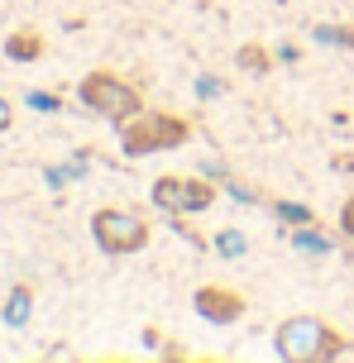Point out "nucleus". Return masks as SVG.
Masks as SVG:
<instances>
[{
	"instance_id": "nucleus-13",
	"label": "nucleus",
	"mask_w": 354,
	"mask_h": 363,
	"mask_svg": "<svg viewBox=\"0 0 354 363\" xmlns=\"http://www.w3.org/2000/svg\"><path fill=\"white\" fill-rule=\"evenodd\" d=\"M216 249H221L225 258H235V254H244V249H249V239H244L240 230H221V239H216Z\"/></svg>"
},
{
	"instance_id": "nucleus-5",
	"label": "nucleus",
	"mask_w": 354,
	"mask_h": 363,
	"mask_svg": "<svg viewBox=\"0 0 354 363\" xmlns=\"http://www.w3.org/2000/svg\"><path fill=\"white\" fill-rule=\"evenodd\" d=\"M149 201L158 206V211H168V216H197V211H206L211 201H216V182L206 177H177V172H168V177H158L149 186Z\"/></svg>"
},
{
	"instance_id": "nucleus-15",
	"label": "nucleus",
	"mask_w": 354,
	"mask_h": 363,
	"mask_svg": "<svg viewBox=\"0 0 354 363\" xmlns=\"http://www.w3.org/2000/svg\"><path fill=\"white\" fill-rule=\"evenodd\" d=\"M340 235H345V239L354 244V196L345 201V206H340Z\"/></svg>"
},
{
	"instance_id": "nucleus-14",
	"label": "nucleus",
	"mask_w": 354,
	"mask_h": 363,
	"mask_svg": "<svg viewBox=\"0 0 354 363\" xmlns=\"http://www.w3.org/2000/svg\"><path fill=\"white\" fill-rule=\"evenodd\" d=\"M29 106L43 110V115H53V110H62V101H57L53 91H29Z\"/></svg>"
},
{
	"instance_id": "nucleus-6",
	"label": "nucleus",
	"mask_w": 354,
	"mask_h": 363,
	"mask_svg": "<svg viewBox=\"0 0 354 363\" xmlns=\"http://www.w3.org/2000/svg\"><path fill=\"white\" fill-rule=\"evenodd\" d=\"M192 306H197V315H201V320H211V325H235L244 311H249V301H244V296H240L235 287L206 282V287H197Z\"/></svg>"
},
{
	"instance_id": "nucleus-10",
	"label": "nucleus",
	"mask_w": 354,
	"mask_h": 363,
	"mask_svg": "<svg viewBox=\"0 0 354 363\" xmlns=\"http://www.w3.org/2000/svg\"><path fill=\"white\" fill-rule=\"evenodd\" d=\"M311 38L326 43V48H354V24H316Z\"/></svg>"
},
{
	"instance_id": "nucleus-2",
	"label": "nucleus",
	"mask_w": 354,
	"mask_h": 363,
	"mask_svg": "<svg viewBox=\"0 0 354 363\" xmlns=\"http://www.w3.org/2000/svg\"><path fill=\"white\" fill-rule=\"evenodd\" d=\"M192 139V120L172 115V110H139L134 120L120 125V148L130 158H149V153H168Z\"/></svg>"
},
{
	"instance_id": "nucleus-1",
	"label": "nucleus",
	"mask_w": 354,
	"mask_h": 363,
	"mask_svg": "<svg viewBox=\"0 0 354 363\" xmlns=\"http://www.w3.org/2000/svg\"><path fill=\"white\" fill-rule=\"evenodd\" d=\"M273 349L278 359L287 363H331V359H345L354 349L350 335H340L331 320L321 315H287L278 330H273Z\"/></svg>"
},
{
	"instance_id": "nucleus-11",
	"label": "nucleus",
	"mask_w": 354,
	"mask_h": 363,
	"mask_svg": "<svg viewBox=\"0 0 354 363\" xmlns=\"http://www.w3.org/2000/svg\"><path fill=\"white\" fill-rule=\"evenodd\" d=\"M29 311H34V291L15 287V291H10V301H5V325H24V320H29Z\"/></svg>"
},
{
	"instance_id": "nucleus-17",
	"label": "nucleus",
	"mask_w": 354,
	"mask_h": 363,
	"mask_svg": "<svg viewBox=\"0 0 354 363\" xmlns=\"http://www.w3.org/2000/svg\"><path fill=\"white\" fill-rule=\"evenodd\" d=\"M350 254H354V244H350Z\"/></svg>"
},
{
	"instance_id": "nucleus-9",
	"label": "nucleus",
	"mask_w": 354,
	"mask_h": 363,
	"mask_svg": "<svg viewBox=\"0 0 354 363\" xmlns=\"http://www.w3.org/2000/svg\"><path fill=\"white\" fill-rule=\"evenodd\" d=\"M268 211H273V220L292 225V230H302V225H316V211H311V206H297V201H268Z\"/></svg>"
},
{
	"instance_id": "nucleus-12",
	"label": "nucleus",
	"mask_w": 354,
	"mask_h": 363,
	"mask_svg": "<svg viewBox=\"0 0 354 363\" xmlns=\"http://www.w3.org/2000/svg\"><path fill=\"white\" fill-rule=\"evenodd\" d=\"M292 239H297V249H306V254H331V239L321 235L316 225H302Z\"/></svg>"
},
{
	"instance_id": "nucleus-7",
	"label": "nucleus",
	"mask_w": 354,
	"mask_h": 363,
	"mask_svg": "<svg viewBox=\"0 0 354 363\" xmlns=\"http://www.w3.org/2000/svg\"><path fill=\"white\" fill-rule=\"evenodd\" d=\"M48 53V43L38 29H15V34H5V57L10 62H38V57Z\"/></svg>"
},
{
	"instance_id": "nucleus-4",
	"label": "nucleus",
	"mask_w": 354,
	"mask_h": 363,
	"mask_svg": "<svg viewBox=\"0 0 354 363\" xmlns=\"http://www.w3.org/2000/svg\"><path fill=\"white\" fill-rule=\"evenodd\" d=\"M149 220L139 216V211H125V206H101L92 216V239L101 254L111 258H125V254H139L144 244H149Z\"/></svg>"
},
{
	"instance_id": "nucleus-16",
	"label": "nucleus",
	"mask_w": 354,
	"mask_h": 363,
	"mask_svg": "<svg viewBox=\"0 0 354 363\" xmlns=\"http://www.w3.org/2000/svg\"><path fill=\"white\" fill-rule=\"evenodd\" d=\"M15 125V106H10V101H5V96H0V134H5V129Z\"/></svg>"
},
{
	"instance_id": "nucleus-3",
	"label": "nucleus",
	"mask_w": 354,
	"mask_h": 363,
	"mask_svg": "<svg viewBox=\"0 0 354 363\" xmlns=\"http://www.w3.org/2000/svg\"><path fill=\"white\" fill-rule=\"evenodd\" d=\"M77 101L92 110V115L111 120V125H125V120H134V115L144 110L139 86H130V82L120 72H111V67H96V72L82 77V82H77Z\"/></svg>"
},
{
	"instance_id": "nucleus-8",
	"label": "nucleus",
	"mask_w": 354,
	"mask_h": 363,
	"mask_svg": "<svg viewBox=\"0 0 354 363\" xmlns=\"http://www.w3.org/2000/svg\"><path fill=\"white\" fill-rule=\"evenodd\" d=\"M235 67L263 77V72H273V53H268L263 43H244V48H235Z\"/></svg>"
}]
</instances>
